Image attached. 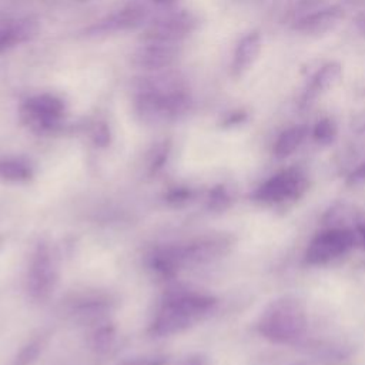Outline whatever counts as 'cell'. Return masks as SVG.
I'll return each instance as SVG.
<instances>
[{
    "label": "cell",
    "mask_w": 365,
    "mask_h": 365,
    "mask_svg": "<svg viewBox=\"0 0 365 365\" xmlns=\"http://www.w3.org/2000/svg\"><path fill=\"white\" fill-rule=\"evenodd\" d=\"M307 312L302 302L291 295L271 301L257 322L258 332L274 344H292L307 331Z\"/></svg>",
    "instance_id": "cell-1"
},
{
    "label": "cell",
    "mask_w": 365,
    "mask_h": 365,
    "mask_svg": "<svg viewBox=\"0 0 365 365\" xmlns=\"http://www.w3.org/2000/svg\"><path fill=\"white\" fill-rule=\"evenodd\" d=\"M215 304V299L201 294L177 292L167 298L161 311L153 322L155 335H171L185 329L195 319L205 315Z\"/></svg>",
    "instance_id": "cell-2"
},
{
    "label": "cell",
    "mask_w": 365,
    "mask_h": 365,
    "mask_svg": "<svg viewBox=\"0 0 365 365\" xmlns=\"http://www.w3.org/2000/svg\"><path fill=\"white\" fill-rule=\"evenodd\" d=\"M308 190V178L298 167H289L271 175L252 194V198L261 204H282L299 200Z\"/></svg>",
    "instance_id": "cell-3"
},
{
    "label": "cell",
    "mask_w": 365,
    "mask_h": 365,
    "mask_svg": "<svg viewBox=\"0 0 365 365\" xmlns=\"http://www.w3.org/2000/svg\"><path fill=\"white\" fill-rule=\"evenodd\" d=\"M355 245V234L348 228H329L318 232L308 244L304 259L309 265L328 264L348 251Z\"/></svg>",
    "instance_id": "cell-4"
},
{
    "label": "cell",
    "mask_w": 365,
    "mask_h": 365,
    "mask_svg": "<svg viewBox=\"0 0 365 365\" xmlns=\"http://www.w3.org/2000/svg\"><path fill=\"white\" fill-rule=\"evenodd\" d=\"M63 115V100L50 93L33 96L26 100L21 107V117L24 123L37 131H47L54 128Z\"/></svg>",
    "instance_id": "cell-5"
},
{
    "label": "cell",
    "mask_w": 365,
    "mask_h": 365,
    "mask_svg": "<svg viewBox=\"0 0 365 365\" xmlns=\"http://www.w3.org/2000/svg\"><path fill=\"white\" fill-rule=\"evenodd\" d=\"M56 278V265L50 251L46 247H38L27 274V291L31 298L36 301L47 299L54 289Z\"/></svg>",
    "instance_id": "cell-6"
},
{
    "label": "cell",
    "mask_w": 365,
    "mask_h": 365,
    "mask_svg": "<svg viewBox=\"0 0 365 365\" xmlns=\"http://www.w3.org/2000/svg\"><path fill=\"white\" fill-rule=\"evenodd\" d=\"M195 20L190 13L181 11L154 21L145 33V40L177 43L192 31Z\"/></svg>",
    "instance_id": "cell-7"
},
{
    "label": "cell",
    "mask_w": 365,
    "mask_h": 365,
    "mask_svg": "<svg viewBox=\"0 0 365 365\" xmlns=\"http://www.w3.org/2000/svg\"><path fill=\"white\" fill-rule=\"evenodd\" d=\"M177 57L175 43L145 40L133 57V63L145 70H161L168 67Z\"/></svg>",
    "instance_id": "cell-8"
},
{
    "label": "cell",
    "mask_w": 365,
    "mask_h": 365,
    "mask_svg": "<svg viewBox=\"0 0 365 365\" xmlns=\"http://www.w3.org/2000/svg\"><path fill=\"white\" fill-rule=\"evenodd\" d=\"M342 17H344L342 7L329 6V7L302 16L294 23L292 29L301 34L318 36L332 30Z\"/></svg>",
    "instance_id": "cell-9"
},
{
    "label": "cell",
    "mask_w": 365,
    "mask_h": 365,
    "mask_svg": "<svg viewBox=\"0 0 365 365\" xmlns=\"http://www.w3.org/2000/svg\"><path fill=\"white\" fill-rule=\"evenodd\" d=\"M342 80V66L339 63L331 61L324 64L311 78L307 91L302 97V104H311L321 94L335 88Z\"/></svg>",
    "instance_id": "cell-10"
},
{
    "label": "cell",
    "mask_w": 365,
    "mask_h": 365,
    "mask_svg": "<svg viewBox=\"0 0 365 365\" xmlns=\"http://www.w3.org/2000/svg\"><path fill=\"white\" fill-rule=\"evenodd\" d=\"M144 19L145 11L141 7H127L94 24L88 31L94 36L118 33L140 26L141 21H144Z\"/></svg>",
    "instance_id": "cell-11"
},
{
    "label": "cell",
    "mask_w": 365,
    "mask_h": 365,
    "mask_svg": "<svg viewBox=\"0 0 365 365\" xmlns=\"http://www.w3.org/2000/svg\"><path fill=\"white\" fill-rule=\"evenodd\" d=\"M261 47H262V40L258 31L248 33L240 40L232 58L234 76L241 77L254 66V63L258 60V56L261 53Z\"/></svg>",
    "instance_id": "cell-12"
},
{
    "label": "cell",
    "mask_w": 365,
    "mask_h": 365,
    "mask_svg": "<svg viewBox=\"0 0 365 365\" xmlns=\"http://www.w3.org/2000/svg\"><path fill=\"white\" fill-rule=\"evenodd\" d=\"M36 26L33 21H4L0 20V54L11 48L16 44L27 41L36 34Z\"/></svg>",
    "instance_id": "cell-13"
},
{
    "label": "cell",
    "mask_w": 365,
    "mask_h": 365,
    "mask_svg": "<svg viewBox=\"0 0 365 365\" xmlns=\"http://www.w3.org/2000/svg\"><path fill=\"white\" fill-rule=\"evenodd\" d=\"M307 135H308V127L305 124L292 125L284 130L274 143V147H272L274 157L278 160H284L289 157L299 148V145L304 143Z\"/></svg>",
    "instance_id": "cell-14"
},
{
    "label": "cell",
    "mask_w": 365,
    "mask_h": 365,
    "mask_svg": "<svg viewBox=\"0 0 365 365\" xmlns=\"http://www.w3.org/2000/svg\"><path fill=\"white\" fill-rule=\"evenodd\" d=\"M0 175L10 181H23L31 175V170L27 163L17 158H10L0 161Z\"/></svg>",
    "instance_id": "cell-15"
},
{
    "label": "cell",
    "mask_w": 365,
    "mask_h": 365,
    "mask_svg": "<svg viewBox=\"0 0 365 365\" xmlns=\"http://www.w3.org/2000/svg\"><path fill=\"white\" fill-rule=\"evenodd\" d=\"M338 127L335 121L329 117L318 120L312 128V138L319 145H329L336 140Z\"/></svg>",
    "instance_id": "cell-16"
},
{
    "label": "cell",
    "mask_w": 365,
    "mask_h": 365,
    "mask_svg": "<svg viewBox=\"0 0 365 365\" xmlns=\"http://www.w3.org/2000/svg\"><path fill=\"white\" fill-rule=\"evenodd\" d=\"M41 349H43V342L40 339H34V341L29 342L19 352V355L16 356L13 365H31L37 359V356L41 352Z\"/></svg>",
    "instance_id": "cell-17"
},
{
    "label": "cell",
    "mask_w": 365,
    "mask_h": 365,
    "mask_svg": "<svg viewBox=\"0 0 365 365\" xmlns=\"http://www.w3.org/2000/svg\"><path fill=\"white\" fill-rule=\"evenodd\" d=\"M113 336H114V332H113L111 328H108V327L100 328V329L94 334V348H97V349H104V348H107V346L111 344Z\"/></svg>",
    "instance_id": "cell-18"
},
{
    "label": "cell",
    "mask_w": 365,
    "mask_h": 365,
    "mask_svg": "<svg viewBox=\"0 0 365 365\" xmlns=\"http://www.w3.org/2000/svg\"><path fill=\"white\" fill-rule=\"evenodd\" d=\"M365 182V161L361 163L346 178V184L351 187L361 185Z\"/></svg>",
    "instance_id": "cell-19"
},
{
    "label": "cell",
    "mask_w": 365,
    "mask_h": 365,
    "mask_svg": "<svg viewBox=\"0 0 365 365\" xmlns=\"http://www.w3.org/2000/svg\"><path fill=\"white\" fill-rule=\"evenodd\" d=\"M167 359L164 356H143L124 362L123 365H165Z\"/></svg>",
    "instance_id": "cell-20"
},
{
    "label": "cell",
    "mask_w": 365,
    "mask_h": 365,
    "mask_svg": "<svg viewBox=\"0 0 365 365\" xmlns=\"http://www.w3.org/2000/svg\"><path fill=\"white\" fill-rule=\"evenodd\" d=\"M230 202V197L227 195L225 190L224 188H217L214 192H212V197H211V204L214 208H225Z\"/></svg>",
    "instance_id": "cell-21"
},
{
    "label": "cell",
    "mask_w": 365,
    "mask_h": 365,
    "mask_svg": "<svg viewBox=\"0 0 365 365\" xmlns=\"http://www.w3.org/2000/svg\"><path fill=\"white\" fill-rule=\"evenodd\" d=\"M108 138H110V133H108V128L106 124H97L96 128H94V140L96 143L104 145L108 143Z\"/></svg>",
    "instance_id": "cell-22"
},
{
    "label": "cell",
    "mask_w": 365,
    "mask_h": 365,
    "mask_svg": "<svg viewBox=\"0 0 365 365\" xmlns=\"http://www.w3.org/2000/svg\"><path fill=\"white\" fill-rule=\"evenodd\" d=\"M245 120H247V113L244 110H237L227 115V118L224 120V124L225 125H237V124L244 123Z\"/></svg>",
    "instance_id": "cell-23"
},
{
    "label": "cell",
    "mask_w": 365,
    "mask_h": 365,
    "mask_svg": "<svg viewBox=\"0 0 365 365\" xmlns=\"http://www.w3.org/2000/svg\"><path fill=\"white\" fill-rule=\"evenodd\" d=\"M354 23H355V27L358 29V31L365 36V10L361 11V13H358V14L355 16Z\"/></svg>",
    "instance_id": "cell-24"
},
{
    "label": "cell",
    "mask_w": 365,
    "mask_h": 365,
    "mask_svg": "<svg viewBox=\"0 0 365 365\" xmlns=\"http://www.w3.org/2000/svg\"><path fill=\"white\" fill-rule=\"evenodd\" d=\"M355 230H356L358 235L362 238V241H364V244H365V215H361L359 218H356Z\"/></svg>",
    "instance_id": "cell-25"
},
{
    "label": "cell",
    "mask_w": 365,
    "mask_h": 365,
    "mask_svg": "<svg viewBox=\"0 0 365 365\" xmlns=\"http://www.w3.org/2000/svg\"><path fill=\"white\" fill-rule=\"evenodd\" d=\"M154 1L158 4H163V6H170V4H174L177 0H154Z\"/></svg>",
    "instance_id": "cell-26"
}]
</instances>
